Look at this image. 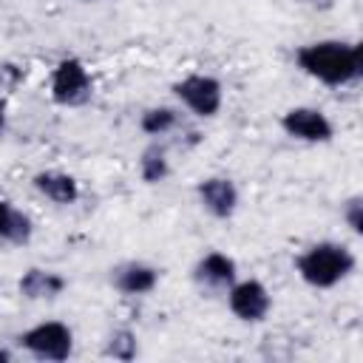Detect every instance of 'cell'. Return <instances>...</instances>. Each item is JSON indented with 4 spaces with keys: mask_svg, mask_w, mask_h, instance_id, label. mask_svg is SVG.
I'll list each match as a JSON object with an SVG mask.
<instances>
[{
    "mask_svg": "<svg viewBox=\"0 0 363 363\" xmlns=\"http://www.w3.org/2000/svg\"><path fill=\"white\" fill-rule=\"evenodd\" d=\"M352 269H354L352 250L343 244H335V241H320L298 258L301 278L315 289H329V286L340 284Z\"/></svg>",
    "mask_w": 363,
    "mask_h": 363,
    "instance_id": "obj_2",
    "label": "cell"
},
{
    "mask_svg": "<svg viewBox=\"0 0 363 363\" xmlns=\"http://www.w3.org/2000/svg\"><path fill=\"white\" fill-rule=\"evenodd\" d=\"M295 60L309 77L326 85H346L360 77V45L352 43H340V40L309 43L298 48Z\"/></svg>",
    "mask_w": 363,
    "mask_h": 363,
    "instance_id": "obj_1",
    "label": "cell"
},
{
    "mask_svg": "<svg viewBox=\"0 0 363 363\" xmlns=\"http://www.w3.org/2000/svg\"><path fill=\"white\" fill-rule=\"evenodd\" d=\"M301 3H309V6H315V9H329L335 0H301Z\"/></svg>",
    "mask_w": 363,
    "mask_h": 363,
    "instance_id": "obj_18",
    "label": "cell"
},
{
    "mask_svg": "<svg viewBox=\"0 0 363 363\" xmlns=\"http://www.w3.org/2000/svg\"><path fill=\"white\" fill-rule=\"evenodd\" d=\"M3 125H6V111H3V105H0V130H3Z\"/></svg>",
    "mask_w": 363,
    "mask_h": 363,
    "instance_id": "obj_19",
    "label": "cell"
},
{
    "mask_svg": "<svg viewBox=\"0 0 363 363\" xmlns=\"http://www.w3.org/2000/svg\"><path fill=\"white\" fill-rule=\"evenodd\" d=\"M51 96L60 105H85L91 99V77L79 60H62L51 74Z\"/></svg>",
    "mask_w": 363,
    "mask_h": 363,
    "instance_id": "obj_4",
    "label": "cell"
},
{
    "mask_svg": "<svg viewBox=\"0 0 363 363\" xmlns=\"http://www.w3.org/2000/svg\"><path fill=\"white\" fill-rule=\"evenodd\" d=\"M281 128L301 142H329L332 139V122L318 108H292L284 113Z\"/></svg>",
    "mask_w": 363,
    "mask_h": 363,
    "instance_id": "obj_7",
    "label": "cell"
},
{
    "mask_svg": "<svg viewBox=\"0 0 363 363\" xmlns=\"http://www.w3.org/2000/svg\"><path fill=\"white\" fill-rule=\"evenodd\" d=\"M20 346L40 360H65L74 349V335L60 320H45L20 335Z\"/></svg>",
    "mask_w": 363,
    "mask_h": 363,
    "instance_id": "obj_3",
    "label": "cell"
},
{
    "mask_svg": "<svg viewBox=\"0 0 363 363\" xmlns=\"http://www.w3.org/2000/svg\"><path fill=\"white\" fill-rule=\"evenodd\" d=\"M230 312L244 320V323H261L269 315V292L261 281H241V284H230V295H227Z\"/></svg>",
    "mask_w": 363,
    "mask_h": 363,
    "instance_id": "obj_6",
    "label": "cell"
},
{
    "mask_svg": "<svg viewBox=\"0 0 363 363\" xmlns=\"http://www.w3.org/2000/svg\"><path fill=\"white\" fill-rule=\"evenodd\" d=\"M176 125V111L173 108H150L142 113V130L150 136H162Z\"/></svg>",
    "mask_w": 363,
    "mask_h": 363,
    "instance_id": "obj_15",
    "label": "cell"
},
{
    "mask_svg": "<svg viewBox=\"0 0 363 363\" xmlns=\"http://www.w3.org/2000/svg\"><path fill=\"white\" fill-rule=\"evenodd\" d=\"M0 238L11 244H26L31 238V218L14 210L9 201L0 199Z\"/></svg>",
    "mask_w": 363,
    "mask_h": 363,
    "instance_id": "obj_13",
    "label": "cell"
},
{
    "mask_svg": "<svg viewBox=\"0 0 363 363\" xmlns=\"http://www.w3.org/2000/svg\"><path fill=\"white\" fill-rule=\"evenodd\" d=\"M196 193H199L201 207L210 216H216V218H230L235 213V207H238V190H235V184L227 176L201 179L199 187H196Z\"/></svg>",
    "mask_w": 363,
    "mask_h": 363,
    "instance_id": "obj_8",
    "label": "cell"
},
{
    "mask_svg": "<svg viewBox=\"0 0 363 363\" xmlns=\"http://www.w3.org/2000/svg\"><path fill=\"white\" fill-rule=\"evenodd\" d=\"M0 360H11V354H9L6 349H0Z\"/></svg>",
    "mask_w": 363,
    "mask_h": 363,
    "instance_id": "obj_20",
    "label": "cell"
},
{
    "mask_svg": "<svg viewBox=\"0 0 363 363\" xmlns=\"http://www.w3.org/2000/svg\"><path fill=\"white\" fill-rule=\"evenodd\" d=\"M34 187L51 199L54 204H74L79 199V184L74 176L68 173H57V170H45V173H37L34 176Z\"/></svg>",
    "mask_w": 363,
    "mask_h": 363,
    "instance_id": "obj_11",
    "label": "cell"
},
{
    "mask_svg": "<svg viewBox=\"0 0 363 363\" xmlns=\"http://www.w3.org/2000/svg\"><path fill=\"white\" fill-rule=\"evenodd\" d=\"M176 96L196 113V116H216L221 108V82L207 74H190L173 85Z\"/></svg>",
    "mask_w": 363,
    "mask_h": 363,
    "instance_id": "obj_5",
    "label": "cell"
},
{
    "mask_svg": "<svg viewBox=\"0 0 363 363\" xmlns=\"http://www.w3.org/2000/svg\"><path fill=\"white\" fill-rule=\"evenodd\" d=\"M343 216H346V221H349L352 233H363V201H360V196H354V199H349V201H346Z\"/></svg>",
    "mask_w": 363,
    "mask_h": 363,
    "instance_id": "obj_17",
    "label": "cell"
},
{
    "mask_svg": "<svg viewBox=\"0 0 363 363\" xmlns=\"http://www.w3.org/2000/svg\"><path fill=\"white\" fill-rule=\"evenodd\" d=\"M105 354H111V357H116V360H133V354H136V337H133V332H128V329H113L111 337H108Z\"/></svg>",
    "mask_w": 363,
    "mask_h": 363,
    "instance_id": "obj_16",
    "label": "cell"
},
{
    "mask_svg": "<svg viewBox=\"0 0 363 363\" xmlns=\"http://www.w3.org/2000/svg\"><path fill=\"white\" fill-rule=\"evenodd\" d=\"M20 295L31 298V301H40V298H57L62 289H65V278L57 275V272H48V269H28L23 278H20Z\"/></svg>",
    "mask_w": 363,
    "mask_h": 363,
    "instance_id": "obj_12",
    "label": "cell"
},
{
    "mask_svg": "<svg viewBox=\"0 0 363 363\" xmlns=\"http://www.w3.org/2000/svg\"><path fill=\"white\" fill-rule=\"evenodd\" d=\"M139 173H142V179H145L147 184H156V182H162V179L170 173L167 159H164V150H162L159 145H153V147H147V150L142 153V159H139Z\"/></svg>",
    "mask_w": 363,
    "mask_h": 363,
    "instance_id": "obj_14",
    "label": "cell"
},
{
    "mask_svg": "<svg viewBox=\"0 0 363 363\" xmlns=\"http://www.w3.org/2000/svg\"><path fill=\"white\" fill-rule=\"evenodd\" d=\"M156 281H159V269L142 261H128L113 269V286L125 295H145L156 286Z\"/></svg>",
    "mask_w": 363,
    "mask_h": 363,
    "instance_id": "obj_9",
    "label": "cell"
},
{
    "mask_svg": "<svg viewBox=\"0 0 363 363\" xmlns=\"http://www.w3.org/2000/svg\"><path fill=\"white\" fill-rule=\"evenodd\" d=\"M196 281L210 286V289L230 286L235 281V261L230 255H224V252H207L196 264Z\"/></svg>",
    "mask_w": 363,
    "mask_h": 363,
    "instance_id": "obj_10",
    "label": "cell"
}]
</instances>
